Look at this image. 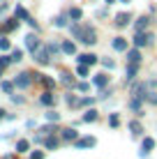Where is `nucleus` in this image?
<instances>
[{
  "label": "nucleus",
  "instance_id": "f257e3e1",
  "mask_svg": "<svg viewBox=\"0 0 157 159\" xmlns=\"http://www.w3.org/2000/svg\"><path fill=\"white\" fill-rule=\"evenodd\" d=\"M69 30H72V35L76 37L79 42H83V44H95V42H97V35H95V30L90 28V25H81V23H74Z\"/></svg>",
  "mask_w": 157,
  "mask_h": 159
},
{
  "label": "nucleus",
  "instance_id": "f03ea898",
  "mask_svg": "<svg viewBox=\"0 0 157 159\" xmlns=\"http://www.w3.org/2000/svg\"><path fill=\"white\" fill-rule=\"evenodd\" d=\"M153 39H155L153 32H145V30H143V32H136V37H134V46H139V48H141V46H148Z\"/></svg>",
  "mask_w": 157,
  "mask_h": 159
},
{
  "label": "nucleus",
  "instance_id": "7ed1b4c3",
  "mask_svg": "<svg viewBox=\"0 0 157 159\" xmlns=\"http://www.w3.org/2000/svg\"><path fill=\"white\" fill-rule=\"evenodd\" d=\"M95 145H97L95 136H83V139H76V143H74L76 150H85V148H95Z\"/></svg>",
  "mask_w": 157,
  "mask_h": 159
},
{
  "label": "nucleus",
  "instance_id": "20e7f679",
  "mask_svg": "<svg viewBox=\"0 0 157 159\" xmlns=\"http://www.w3.org/2000/svg\"><path fill=\"white\" fill-rule=\"evenodd\" d=\"M132 97H136V99H145V97H148V85L143 83H134L132 85Z\"/></svg>",
  "mask_w": 157,
  "mask_h": 159
},
{
  "label": "nucleus",
  "instance_id": "39448f33",
  "mask_svg": "<svg viewBox=\"0 0 157 159\" xmlns=\"http://www.w3.org/2000/svg\"><path fill=\"white\" fill-rule=\"evenodd\" d=\"M14 83H16V88H28V85L32 83V74H30V72H21V74L14 79Z\"/></svg>",
  "mask_w": 157,
  "mask_h": 159
},
{
  "label": "nucleus",
  "instance_id": "423d86ee",
  "mask_svg": "<svg viewBox=\"0 0 157 159\" xmlns=\"http://www.w3.org/2000/svg\"><path fill=\"white\" fill-rule=\"evenodd\" d=\"M25 48H28L32 56H35V53L39 51V39H37V37L32 35V32H30V35H25Z\"/></svg>",
  "mask_w": 157,
  "mask_h": 159
},
{
  "label": "nucleus",
  "instance_id": "0eeeda50",
  "mask_svg": "<svg viewBox=\"0 0 157 159\" xmlns=\"http://www.w3.org/2000/svg\"><path fill=\"white\" fill-rule=\"evenodd\" d=\"M19 28V21H16V16L14 19H7L5 23H0V35H7V32H12Z\"/></svg>",
  "mask_w": 157,
  "mask_h": 159
},
{
  "label": "nucleus",
  "instance_id": "6e6552de",
  "mask_svg": "<svg viewBox=\"0 0 157 159\" xmlns=\"http://www.w3.org/2000/svg\"><path fill=\"white\" fill-rule=\"evenodd\" d=\"M155 148V139H150V136H145L143 143H141V152H139V157H148V152Z\"/></svg>",
  "mask_w": 157,
  "mask_h": 159
},
{
  "label": "nucleus",
  "instance_id": "1a4fd4ad",
  "mask_svg": "<svg viewBox=\"0 0 157 159\" xmlns=\"http://www.w3.org/2000/svg\"><path fill=\"white\" fill-rule=\"evenodd\" d=\"M35 60L39 65H48V62H51V53H48V48H39V51L35 53Z\"/></svg>",
  "mask_w": 157,
  "mask_h": 159
},
{
  "label": "nucleus",
  "instance_id": "9d476101",
  "mask_svg": "<svg viewBox=\"0 0 157 159\" xmlns=\"http://www.w3.org/2000/svg\"><path fill=\"white\" fill-rule=\"evenodd\" d=\"M129 21H132V14H129V12H120L116 16V25H118V28H125Z\"/></svg>",
  "mask_w": 157,
  "mask_h": 159
},
{
  "label": "nucleus",
  "instance_id": "9b49d317",
  "mask_svg": "<svg viewBox=\"0 0 157 159\" xmlns=\"http://www.w3.org/2000/svg\"><path fill=\"white\" fill-rule=\"evenodd\" d=\"M111 46H113V51H127V39L125 37H116L111 42Z\"/></svg>",
  "mask_w": 157,
  "mask_h": 159
},
{
  "label": "nucleus",
  "instance_id": "f8f14e48",
  "mask_svg": "<svg viewBox=\"0 0 157 159\" xmlns=\"http://www.w3.org/2000/svg\"><path fill=\"white\" fill-rule=\"evenodd\" d=\"M127 62H141V51H139V46H134V48L127 51Z\"/></svg>",
  "mask_w": 157,
  "mask_h": 159
},
{
  "label": "nucleus",
  "instance_id": "ddd939ff",
  "mask_svg": "<svg viewBox=\"0 0 157 159\" xmlns=\"http://www.w3.org/2000/svg\"><path fill=\"white\" fill-rule=\"evenodd\" d=\"M76 139H79V131L74 129V127L62 129V141H76Z\"/></svg>",
  "mask_w": 157,
  "mask_h": 159
},
{
  "label": "nucleus",
  "instance_id": "4468645a",
  "mask_svg": "<svg viewBox=\"0 0 157 159\" xmlns=\"http://www.w3.org/2000/svg\"><path fill=\"white\" fill-rule=\"evenodd\" d=\"M79 62H81V65H95V62H97V56H95V53H81V56H79Z\"/></svg>",
  "mask_w": 157,
  "mask_h": 159
},
{
  "label": "nucleus",
  "instance_id": "2eb2a0df",
  "mask_svg": "<svg viewBox=\"0 0 157 159\" xmlns=\"http://www.w3.org/2000/svg\"><path fill=\"white\" fill-rule=\"evenodd\" d=\"M106 83H109V76L106 74H95V79H93L95 88H106Z\"/></svg>",
  "mask_w": 157,
  "mask_h": 159
},
{
  "label": "nucleus",
  "instance_id": "dca6fc26",
  "mask_svg": "<svg viewBox=\"0 0 157 159\" xmlns=\"http://www.w3.org/2000/svg\"><path fill=\"white\" fill-rule=\"evenodd\" d=\"M148 23H150V19H148V16H139V19H136V23H134V28H136V32H143L145 28H148Z\"/></svg>",
  "mask_w": 157,
  "mask_h": 159
},
{
  "label": "nucleus",
  "instance_id": "f3484780",
  "mask_svg": "<svg viewBox=\"0 0 157 159\" xmlns=\"http://www.w3.org/2000/svg\"><path fill=\"white\" fill-rule=\"evenodd\" d=\"M62 53H65V56H74V53H76V44H74V42H62Z\"/></svg>",
  "mask_w": 157,
  "mask_h": 159
},
{
  "label": "nucleus",
  "instance_id": "a211bd4d",
  "mask_svg": "<svg viewBox=\"0 0 157 159\" xmlns=\"http://www.w3.org/2000/svg\"><path fill=\"white\" fill-rule=\"evenodd\" d=\"M129 131H132V136H141L143 134L141 122H139V120H132V122H129Z\"/></svg>",
  "mask_w": 157,
  "mask_h": 159
},
{
  "label": "nucleus",
  "instance_id": "6ab92c4d",
  "mask_svg": "<svg viewBox=\"0 0 157 159\" xmlns=\"http://www.w3.org/2000/svg\"><path fill=\"white\" fill-rule=\"evenodd\" d=\"M39 102L44 104V106H53V102H56V97H53V92H51V90H46L44 95L39 97Z\"/></svg>",
  "mask_w": 157,
  "mask_h": 159
},
{
  "label": "nucleus",
  "instance_id": "aec40b11",
  "mask_svg": "<svg viewBox=\"0 0 157 159\" xmlns=\"http://www.w3.org/2000/svg\"><path fill=\"white\" fill-rule=\"evenodd\" d=\"M136 72H139V62H129L127 65V81H134Z\"/></svg>",
  "mask_w": 157,
  "mask_h": 159
},
{
  "label": "nucleus",
  "instance_id": "412c9836",
  "mask_svg": "<svg viewBox=\"0 0 157 159\" xmlns=\"http://www.w3.org/2000/svg\"><path fill=\"white\" fill-rule=\"evenodd\" d=\"M81 120H83V122H95V120H97V111H95V108H88Z\"/></svg>",
  "mask_w": 157,
  "mask_h": 159
},
{
  "label": "nucleus",
  "instance_id": "4be33fe9",
  "mask_svg": "<svg viewBox=\"0 0 157 159\" xmlns=\"http://www.w3.org/2000/svg\"><path fill=\"white\" fill-rule=\"evenodd\" d=\"M46 48H48V53H51V58H56L58 53L62 51V46H58L56 42H51V44H46Z\"/></svg>",
  "mask_w": 157,
  "mask_h": 159
},
{
  "label": "nucleus",
  "instance_id": "5701e85b",
  "mask_svg": "<svg viewBox=\"0 0 157 159\" xmlns=\"http://www.w3.org/2000/svg\"><path fill=\"white\" fill-rule=\"evenodd\" d=\"M14 16H16V19H23V21H28V19H30V14L25 12V9L21 7V5H19L16 9H14Z\"/></svg>",
  "mask_w": 157,
  "mask_h": 159
},
{
  "label": "nucleus",
  "instance_id": "b1692460",
  "mask_svg": "<svg viewBox=\"0 0 157 159\" xmlns=\"http://www.w3.org/2000/svg\"><path fill=\"white\" fill-rule=\"evenodd\" d=\"M44 145H46V150H56L58 148V139L56 136H48V139H44Z\"/></svg>",
  "mask_w": 157,
  "mask_h": 159
},
{
  "label": "nucleus",
  "instance_id": "393cba45",
  "mask_svg": "<svg viewBox=\"0 0 157 159\" xmlns=\"http://www.w3.org/2000/svg\"><path fill=\"white\" fill-rule=\"evenodd\" d=\"M69 19H72V21H81V19H83V12H81L79 7H72V9H69Z\"/></svg>",
  "mask_w": 157,
  "mask_h": 159
},
{
  "label": "nucleus",
  "instance_id": "a878e982",
  "mask_svg": "<svg viewBox=\"0 0 157 159\" xmlns=\"http://www.w3.org/2000/svg\"><path fill=\"white\" fill-rule=\"evenodd\" d=\"M53 131H58V129H56V122H53V125H44V127H39V134H42V136H48V134H53Z\"/></svg>",
  "mask_w": 157,
  "mask_h": 159
},
{
  "label": "nucleus",
  "instance_id": "bb28decb",
  "mask_svg": "<svg viewBox=\"0 0 157 159\" xmlns=\"http://www.w3.org/2000/svg\"><path fill=\"white\" fill-rule=\"evenodd\" d=\"M76 74H79V76H83V79H85V76L90 74V65H81V62H79V67H76Z\"/></svg>",
  "mask_w": 157,
  "mask_h": 159
},
{
  "label": "nucleus",
  "instance_id": "cd10ccee",
  "mask_svg": "<svg viewBox=\"0 0 157 159\" xmlns=\"http://www.w3.org/2000/svg\"><path fill=\"white\" fill-rule=\"evenodd\" d=\"M28 148H30V143L25 139H21L19 143H16V152H28Z\"/></svg>",
  "mask_w": 157,
  "mask_h": 159
},
{
  "label": "nucleus",
  "instance_id": "c85d7f7f",
  "mask_svg": "<svg viewBox=\"0 0 157 159\" xmlns=\"http://www.w3.org/2000/svg\"><path fill=\"white\" fill-rule=\"evenodd\" d=\"M53 25H56V28H65V25H67V16H56V19H53Z\"/></svg>",
  "mask_w": 157,
  "mask_h": 159
},
{
  "label": "nucleus",
  "instance_id": "c756f323",
  "mask_svg": "<svg viewBox=\"0 0 157 159\" xmlns=\"http://www.w3.org/2000/svg\"><path fill=\"white\" fill-rule=\"evenodd\" d=\"M46 120H48V122H58V120H60V113H56V111L51 108V111L46 113Z\"/></svg>",
  "mask_w": 157,
  "mask_h": 159
},
{
  "label": "nucleus",
  "instance_id": "7c9ffc66",
  "mask_svg": "<svg viewBox=\"0 0 157 159\" xmlns=\"http://www.w3.org/2000/svg\"><path fill=\"white\" fill-rule=\"evenodd\" d=\"M14 60H12V56H0V67H9Z\"/></svg>",
  "mask_w": 157,
  "mask_h": 159
},
{
  "label": "nucleus",
  "instance_id": "2f4dec72",
  "mask_svg": "<svg viewBox=\"0 0 157 159\" xmlns=\"http://www.w3.org/2000/svg\"><path fill=\"white\" fill-rule=\"evenodd\" d=\"M12 60H14V62L23 60V51H21V48H14V51H12Z\"/></svg>",
  "mask_w": 157,
  "mask_h": 159
},
{
  "label": "nucleus",
  "instance_id": "473e14b6",
  "mask_svg": "<svg viewBox=\"0 0 157 159\" xmlns=\"http://www.w3.org/2000/svg\"><path fill=\"white\" fill-rule=\"evenodd\" d=\"M60 76H62V83H65V85H74V79H72V74H67V72H62Z\"/></svg>",
  "mask_w": 157,
  "mask_h": 159
},
{
  "label": "nucleus",
  "instance_id": "72a5a7b5",
  "mask_svg": "<svg viewBox=\"0 0 157 159\" xmlns=\"http://www.w3.org/2000/svg\"><path fill=\"white\" fill-rule=\"evenodd\" d=\"M109 125H111V127H118V125H120V118H118V113H111Z\"/></svg>",
  "mask_w": 157,
  "mask_h": 159
},
{
  "label": "nucleus",
  "instance_id": "f704fd0d",
  "mask_svg": "<svg viewBox=\"0 0 157 159\" xmlns=\"http://www.w3.org/2000/svg\"><path fill=\"white\" fill-rule=\"evenodd\" d=\"M9 46H12V44H9L7 37H0V51H7Z\"/></svg>",
  "mask_w": 157,
  "mask_h": 159
},
{
  "label": "nucleus",
  "instance_id": "c9c22d12",
  "mask_svg": "<svg viewBox=\"0 0 157 159\" xmlns=\"http://www.w3.org/2000/svg\"><path fill=\"white\" fill-rule=\"evenodd\" d=\"M65 102H67L69 106H79V99H76L74 95H67V97H65Z\"/></svg>",
  "mask_w": 157,
  "mask_h": 159
},
{
  "label": "nucleus",
  "instance_id": "e433bc0d",
  "mask_svg": "<svg viewBox=\"0 0 157 159\" xmlns=\"http://www.w3.org/2000/svg\"><path fill=\"white\" fill-rule=\"evenodd\" d=\"M79 104H81V106H93L95 99H93V97H83V99H79Z\"/></svg>",
  "mask_w": 157,
  "mask_h": 159
},
{
  "label": "nucleus",
  "instance_id": "4c0bfd02",
  "mask_svg": "<svg viewBox=\"0 0 157 159\" xmlns=\"http://www.w3.org/2000/svg\"><path fill=\"white\" fill-rule=\"evenodd\" d=\"M14 85H16V83H12V81H2V90H5V92H12Z\"/></svg>",
  "mask_w": 157,
  "mask_h": 159
},
{
  "label": "nucleus",
  "instance_id": "58836bf2",
  "mask_svg": "<svg viewBox=\"0 0 157 159\" xmlns=\"http://www.w3.org/2000/svg\"><path fill=\"white\" fill-rule=\"evenodd\" d=\"M148 102L150 104H157V92H148Z\"/></svg>",
  "mask_w": 157,
  "mask_h": 159
},
{
  "label": "nucleus",
  "instance_id": "ea45409f",
  "mask_svg": "<svg viewBox=\"0 0 157 159\" xmlns=\"http://www.w3.org/2000/svg\"><path fill=\"white\" fill-rule=\"evenodd\" d=\"M102 65H104L106 69H113V67H116V65H113V60H102Z\"/></svg>",
  "mask_w": 157,
  "mask_h": 159
},
{
  "label": "nucleus",
  "instance_id": "a19ab883",
  "mask_svg": "<svg viewBox=\"0 0 157 159\" xmlns=\"http://www.w3.org/2000/svg\"><path fill=\"white\" fill-rule=\"evenodd\" d=\"M30 159H44V152H39V150H37V152H32Z\"/></svg>",
  "mask_w": 157,
  "mask_h": 159
},
{
  "label": "nucleus",
  "instance_id": "79ce46f5",
  "mask_svg": "<svg viewBox=\"0 0 157 159\" xmlns=\"http://www.w3.org/2000/svg\"><path fill=\"white\" fill-rule=\"evenodd\" d=\"M76 88H79V90H81V92H85V90H88V88H90V85H88V83H85V81H83V83H79Z\"/></svg>",
  "mask_w": 157,
  "mask_h": 159
},
{
  "label": "nucleus",
  "instance_id": "37998d69",
  "mask_svg": "<svg viewBox=\"0 0 157 159\" xmlns=\"http://www.w3.org/2000/svg\"><path fill=\"white\" fill-rule=\"evenodd\" d=\"M2 118H7V113H5V108H0V120Z\"/></svg>",
  "mask_w": 157,
  "mask_h": 159
},
{
  "label": "nucleus",
  "instance_id": "c03bdc74",
  "mask_svg": "<svg viewBox=\"0 0 157 159\" xmlns=\"http://www.w3.org/2000/svg\"><path fill=\"white\" fill-rule=\"evenodd\" d=\"M113 2H116V0H106V5H113Z\"/></svg>",
  "mask_w": 157,
  "mask_h": 159
},
{
  "label": "nucleus",
  "instance_id": "a18cd8bd",
  "mask_svg": "<svg viewBox=\"0 0 157 159\" xmlns=\"http://www.w3.org/2000/svg\"><path fill=\"white\" fill-rule=\"evenodd\" d=\"M2 69H5V67H0V76H2Z\"/></svg>",
  "mask_w": 157,
  "mask_h": 159
},
{
  "label": "nucleus",
  "instance_id": "49530a36",
  "mask_svg": "<svg viewBox=\"0 0 157 159\" xmlns=\"http://www.w3.org/2000/svg\"><path fill=\"white\" fill-rule=\"evenodd\" d=\"M5 159H12V157H5Z\"/></svg>",
  "mask_w": 157,
  "mask_h": 159
}]
</instances>
